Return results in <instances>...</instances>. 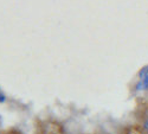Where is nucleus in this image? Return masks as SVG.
I'll return each instance as SVG.
<instances>
[{
    "label": "nucleus",
    "mask_w": 148,
    "mask_h": 134,
    "mask_svg": "<svg viewBox=\"0 0 148 134\" xmlns=\"http://www.w3.org/2000/svg\"><path fill=\"white\" fill-rule=\"evenodd\" d=\"M3 101H5V95L0 91V102H3Z\"/></svg>",
    "instance_id": "7ed1b4c3"
},
{
    "label": "nucleus",
    "mask_w": 148,
    "mask_h": 134,
    "mask_svg": "<svg viewBox=\"0 0 148 134\" xmlns=\"http://www.w3.org/2000/svg\"><path fill=\"white\" fill-rule=\"evenodd\" d=\"M143 127H145V129L147 131V133H148V118L145 120V122H143Z\"/></svg>",
    "instance_id": "f03ea898"
},
{
    "label": "nucleus",
    "mask_w": 148,
    "mask_h": 134,
    "mask_svg": "<svg viewBox=\"0 0 148 134\" xmlns=\"http://www.w3.org/2000/svg\"><path fill=\"white\" fill-rule=\"evenodd\" d=\"M139 82L136 83V90L138 91H146L148 90V65L141 68L138 72Z\"/></svg>",
    "instance_id": "f257e3e1"
}]
</instances>
